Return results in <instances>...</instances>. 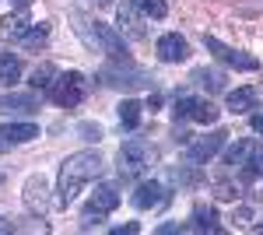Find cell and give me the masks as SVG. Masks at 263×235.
Wrapping results in <instances>:
<instances>
[{
    "label": "cell",
    "instance_id": "obj_24",
    "mask_svg": "<svg viewBox=\"0 0 263 235\" xmlns=\"http://www.w3.org/2000/svg\"><path fill=\"white\" fill-rule=\"evenodd\" d=\"M46 39H49V28H46V25H32V28L25 32L21 46H28V49H42V46H46Z\"/></svg>",
    "mask_w": 263,
    "mask_h": 235
},
{
    "label": "cell",
    "instance_id": "obj_22",
    "mask_svg": "<svg viewBox=\"0 0 263 235\" xmlns=\"http://www.w3.org/2000/svg\"><path fill=\"white\" fill-rule=\"evenodd\" d=\"M21 78V60L11 57V53H0V81H18Z\"/></svg>",
    "mask_w": 263,
    "mask_h": 235
},
{
    "label": "cell",
    "instance_id": "obj_1",
    "mask_svg": "<svg viewBox=\"0 0 263 235\" xmlns=\"http://www.w3.org/2000/svg\"><path fill=\"white\" fill-rule=\"evenodd\" d=\"M102 155L99 151H78V155H70L67 161L60 165V179H57V204L60 207H70L78 193H81V186L88 179H95L102 172Z\"/></svg>",
    "mask_w": 263,
    "mask_h": 235
},
{
    "label": "cell",
    "instance_id": "obj_33",
    "mask_svg": "<svg viewBox=\"0 0 263 235\" xmlns=\"http://www.w3.org/2000/svg\"><path fill=\"white\" fill-rule=\"evenodd\" d=\"M14 4H18V7H25V4H28V0H14Z\"/></svg>",
    "mask_w": 263,
    "mask_h": 235
},
{
    "label": "cell",
    "instance_id": "obj_8",
    "mask_svg": "<svg viewBox=\"0 0 263 235\" xmlns=\"http://www.w3.org/2000/svg\"><path fill=\"white\" fill-rule=\"evenodd\" d=\"M224 140H228V130H211L207 137L190 140V161H207V158H214L224 148Z\"/></svg>",
    "mask_w": 263,
    "mask_h": 235
},
{
    "label": "cell",
    "instance_id": "obj_20",
    "mask_svg": "<svg viewBox=\"0 0 263 235\" xmlns=\"http://www.w3.org/2000/svg\"><path fill=\"white\" fill-rule=\"evenodd\" d=\"M256 148H260V144H256V140H253V137L239 140V144H235V148L228 151V165H235V169H239V165H242V161H246V158H249V155H253Z\"/></svg>",
    "mask_w": 263,
    "mask_h": 235
},
{
    "label": "cell",
    "instance_id": "obj_5",
    "mask_svg": "<svg viewBox=\"0 0 263 235\" xmlns=\"http://www.w3.org/2000/svg\"><path fill=\"white\" fill-rule=\"evenodd\" d=\"M203 46L214 53V57L221 60V63H228V67H235V70H256L260 63L253 57H246L242 49H232V46H224L221 39H214V35H203Z\"/></svg>",
    "mask_w": 263,
    "mask_h": 235
},
{
    "label": "cell",
    "instance_id": "obj_6",
    "mask_svg": "<svg viewBox=\"0 0 263 235\" xmlns=\"http://www.w3.org/2000/svg\"><path fill=\"white\" fill-rule=\"evenodd\" d=\"M120 207V193H116V186H99L95 193H91V200L84 204V225L95 218L99 221L102 214H109V211H116Z\"/></svg>",
    "mask_w": 263,
    "mask_h": 235
},
{
    "label": "cell",
    "instance_id": "obj_30",
    "mask_svg": "<svg viewBox=\"0 0 263 235\" xmlns=\"http://www.w3.org/2000/svg\"><path fill=\"white\" fill-rule=\"evenodd\" d=\"M249 126H253V134H263V109L249 116Z\"/></svg>",
    "mask_w": 263,
    "mask_h": 235
},
{
    "label": "cell",
    "instance_id": "obj_21",
    "mask_svg": "<svg viewBox=\"0 0 263 235\" xmlns=\"http://www.w3.org/2000/svg\"><path fill=\"white\" fill-rule=\"evenodd\" d=\"M239 172H242V179H260L263 176V148H256L253 155L246 158L242 165H239Z\"/></svg>",
    "mask_w": 263,
    "mask_h": 235
},
{
    "label": "cell",
    "instance_id": "obj_19",
    "mask_svg": "<svg viewBox=\"0 0 263 235\" xmlns=\"http://www.w3.org/2000/svg\"><path fill=\"white\" fill-rule=\"evenodd\" d=\"M116 113H120V123H123V126H130V130H134V126L141 123V102H134V98H123Z\"/></svg>",
    "mask_w": 263,
    "mask_h": 235
},
{
    "label": "cell",
    "instance_id": "obj_15",
    "mask_svg": "<svg viewBox=\"0 0 263 235\" xmlns=\"http://www.w3.org/2000/svg\"><path fill=\"white\" fill-rule=\"evenodd\" d=\"M39 105V98L32 92H7L0 95V113H32Z\"/></svg>",
    "mask_w": 263,
    "mask_h": 235
},
{
    "label": "cell",
    "instance_id": "obj_10",
    "mask_svg": "<svg viewBox=\"0 0 263 235\" xmlns=\"http://www.w3.org/2000/svg\"><path fill=\"white\" fill-rule=\"evenodd\" d=\"M49 186H46V179L42 176H32L25 179V207L32 211V214H42L46 207H49Z\"/></svg>",
    "mask_w": 263,
    "mask_h": 235
},
{
    "label": "cell",
    "instance_id": "obj_34",
    "mask_svg": "<svg viewBox=\"0 0 263 235\" xmlns=\"http://www.w3.org/2000/svg\"><path fill=\"white\" fill-rule=\"evenodd\" d=\"M260 232H263V225H260Z\"/></svg>",
    "mask_w": 263,
    "mask_h": 235
},
{
    "label": "cell",
    "instance_id": "obj_13",
    "mask_svg": "<svg viewBox=\"0 0 263 235\" xmlns=\"http://www.w3.org/2000/svg\"><path fill=\"white\" fill-rule=\"evenodd\" d=\"M39 137L35 123H4L0 126V144H28Z\"/></svg>",
    "mask_w": 263,
    "mask_h": 235
},
{
    "label": "cell",
    "instance_id": "obj_26",
    "mask_svg": "<svg viewBox=\"0 0 263 235\" xmlns=\"http://www.w3.org/2000/svg\"><path fill=\"white\" fill-rule=\"evenodd\" d=\"M218 119V109L211 105V102H197V109H193V123H214Z\"/></svg>",
    "mask_w": 263,
    "mask_h": 235
},
{
    "label": "cell",
    "instance_id": "obj_9",
    "mask_svg": "<svg viewBox=\"0 0 263 235\" xmlns=\"http://www.w3.org/2000/svg\"><path fill=\"white\" fill-rule=\"evenodd\" d=\"M162 204H168V190H165L162 183H141L137 190H134V207L137 211H151V207H162Z\"/></svg>",
    "mask_w": 263,
    "mask_h": 235
},
{
    "label": "cell",
    "instance_id": "obj_2",
    "mask_svg": "<svg viewBox=\"0 0 263 235\" xmlns=\"http://www.w3.org/2000/svg\"><path fill=\"white\" fill-rule=\"evenodd\" d=\"M70 18H74V28H78V35L84 39L88 49L105 53V57L116 60V63H126V42H123L120 32H112V28L102 25L99 18H88L81 7H70Z\"/></svg>",
    "mask_w": 263,
    "mask_h": 235
},
{
    "label": "cell",
    "instance_id": "obj_25",
    "mask_svg": "<svg viewBox=\"0 0 263 235\" xmlns=\"http://www.w3.org/2000/svg\"><path fill=\"white\" fill-rule=\"evenodd\" d=\"M197 102H200V98H193V95H179L176 98V109H172V113H176V123H179V119H193Z\"/></svg>",
    "mask_w": 263,
    "mask_h": 235
},
{
    "label": "cell",
    "instance_id": "obj_14",
    "mask_svg": "<svg viewBox=\"0 0 263 235\" xmlns=\"http://www.w3.org/2000/svg\"><path fill=\"white\" fill-rule=\"evenodd\" d=\"M28 28H32V25H28V14H25V11L7 14V18L0 21V39H4V42H21Z\"/></svg>",
    "mask_w": 263,
    "mask_h": 235
},
{
    "label": "cell",
    "instance_id": "obj_31",
    "mask_svg": "<svg viewBox=\"0 0 263 235\" xmlns=\"http://www.w3.org/2000/svg\"><path fill=\"white\" fill-rule=\"evenodd\" d=\"M81 134H84L88 140H102V130H99V126H88V123L81 126Z\"/></svg>",
    "mask_w": 263,
    "mask_h": 235
},
{
    "label": "cell",
    "instance_id": "obj_7",
    "mask_svg": "<svg viewBox=\"0 0 263 235\" xmlns=\"http://www.w3.org/2000/svg\"><path fill=\"white\" fill-rule=\"evenodd\" d=\"M116 28H120V35H126V39H144L147 35L144 18L137 14V0H123V7L116 11Z\"/></svg>",
    "mask_w": 263,
    "mask_h": 235
},
{
    "label": "cell",
    "instance_id": "obj_18",
    "mask_svg": "<svg viewBox=\"0 0 263 235\" xmlns=\"http://www.w3.org/2000/svg\"><path fill=\"white\" fill-rule=\"evenodd\" d=\"M53 81H57V67H53V63H39V67L32 70V88H35V92H49Z\"/></svg>",
    "mask_w": 263,
    "mask_h": 235
},
{
    "label": "cell",
    "instance_id": "obj_16",
    "mask_svg": "<svg viewBox=\"0 0 263 235\" xmlns=\"http://www.w3.org/2000/svg\"><path fill=\"white\" fill-rule=\"evenodd\" d=\"M253 105H256V88H235V92H228V109L232 113H246Z\"/></svg>",
    "mask_w": 263,
    "mask_h": 235
},
{
    "label": "cell",
    "instance_id": "obj_29",
    "mask_svg": "<svg viewBox=\"0 0 263 235\" xmlns=\"http://www.w3.org/2000/svg\"><path fill=\"white\" fill-rule=\"evenodd\" d=\"M137 232H141L137 221H126V225H120V228H112V235H137Z\"/></svg>",
    "mask_w": 263,
    "mask_h": 235
},
{
    "label": "cell",
    "instance_id": "obj_12",
    "mask_svg": "<svg viewBox=\"0 0 263 235\" xmlns=\"http://www.w3.org/2000/svg\"><path fill=\"white\" fill-rule=\"evenodd\" d=\"M158 57H162L165 63H182V60L190 57V46H186V39H182V35L168 32V35H162V39H158Z\"/></svg>",
    "mask_w": 263,
    "mask_h": 235
},
{
    "label": "cell",
    "instance_id": "obj_32",
    "mask_svg": "<svg viewBox=\"0 0 263 235\" xmlns=\"http://www.w3.org/2000/svg\"><path fill=\"white\" fill-rule=\"evenodd\" d=\"M95 4H102V7H109V4H112V0H95Z\"/></svg>",
    "mask_w": 263,
    "mask_h": 235
},
{
    "label": "cell",
    "instance_id": "obj_17",
    "mask_svg": "<svg viewBox=\"0 0 263 235\" xmlns=\"http://www.w3.org/2000/svg\"><path fill=\"white\" fill-rule=\"evenodd\" d=\"M193 81H197L200 88H207V92H221L224 88V74L221 70H207V67L193 70Z\"/></svg>",
    "mask_w": 263,
    "mask_h": 235
},
{
    "label": "cell",
    "instance_id": "obj_11",
    "mask_svg": "<svg viewBox=\"0 0 263 235\" xmlns=\"http://www.w3.org/2000/svg\"><path fill=\"white\" fill-rule=\"evenodd\" d=\"M102 81H105V84H130V88L151 84L147 74H144V70H134L130 63H126V67H105V70H102Z\"/></svg>",
    "mask_w": 263,
    "mask_h": 235
},
{
    "label": "cell",
    "instance_id": "obj_3",
    "mask_svg": "<svg viewBox=\"0 0 263 235\" xmlns=\"http://www.w3.org/2000/svg\"><path fill=\"white\" fill-rule=\"evenodd\" d=\"M155 148L141 137H130L126 144L120 148V176L134 179V176H144V172H151V165H155Z\"/></svg>",
    "mask_w": 263,
    "mask_h": 235
},
{
    "label": "cell",
    "instance_id": "obj_27",
    "mask_svg": "<svg viewBox=\"0 0 263 235\" xmlns=\"http://www.w3.org/2000/svg\"><path fill=\"white\" fill-rule=\"evenodd\" d=\"M141 4V11L147 18H165L168 14V7H165V0H137Z\"/></svg>",
    "mask_w": 263,
    "mask_h": 235
},
{
    "label": "cell",
    "instance_id": "obj_28",
    "mask_svg": "<svg viewBox=\"0 0 263 235\" xmlns=\"http://www.w3.org/2000/svg\"><path fill=\"white\" fill-rule=\"evenodd\" d=\"M214 196H218V200H235L239 193H235L232 183H224V179H221V183H214Z\"/></svg>",
    "mask_w": 263,
    "mask_h": 235
},
{
    "label": "cell",
    "instance_id": "obj_4",
    "mask_svg": "<svg viewBox=\"0 0 263 235\" xmlns=\"http://www.w3.org/2000/svg\"><path fill=\"white\" fill-rule=\"evenodd\" d=\"M49 98L63 105V109H74L84 98V74L78 70H67V74H57V81L49 84Z\"/></svg>",
    "mask_w": 263,
    "mask_h": 235
},
{
    "label": "cell",
    "instance_id": "obj_23",
    "mask_svg": "<svg viewBox=\"0 0 263 235\" xmlns=\"http://www.w3.org/2000/svg\"><path fill=\"white\" fill-rule=\"evenodd\" d=\"M193 225L203 232H218V214L214 207H193Z\"/></svg>",
    "mask_w": 263,
    "mask_h": 235
}]
</instances>
